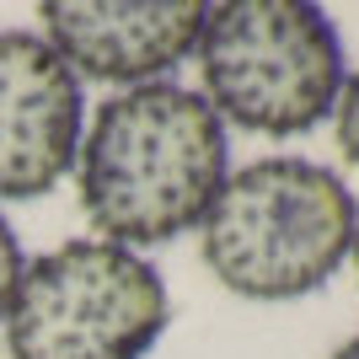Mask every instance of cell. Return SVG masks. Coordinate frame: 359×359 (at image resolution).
<instances>
[{"label":"cell","mask_w":359,"mask_h":359,"mask_svg":"<svg viewBox=\"0 0 359 359\" xmlns=\"http://www.w3.org/2000/svg\"><path fill=\"white\" fill-rule=\"evenodd\" d=\"M231 177V140L194 86L150 81L113 91L91 113L75 188L81 210L113 247H161L204 225Z\"/></svg>","instance_id":"obj_1"},{"label":"cell","mask_w":359,"mask_h":359,"mask_svg":"<svg viewBox=\"0 0 359 359\" xmlns=\"http://www.w3.org/2000/svg\"><path fill=\"white\" fill-rule=\"evenodd\" d=\"M359 198L332 166L263 156L231 172L198 225V252L231 295L300 300L354 252Z\"/></svg>","instance_id":"obj_2"},{"label":"cell","mask_w":359,"mask_h":359,"mask_svg":"<svg viewBox=\"0 0 359 359\" xmlns=\"http://www.w3.org/2000/svg\"><path fill=\"white\" fill-rule=\"evenodd\" d=\"M204 102L220 123L269 140L311 135L344 97L348 65L332 16L306 0H231L210 6L198 32Z\"/></svg>","instance_id":"obj_3"},{"label":"cell","mask_w":359,"mask_h":359,"mask_svg":"<svg viewBox=\"0 0 359 359\" xmlns=\"http://www.w3.org/2000/svg\"><path fill=\"white\" fill-rule=\"evenodd\" d=\"M172 322L156 263L102 236L32 257L6 311L11 359H145Z\"/></svg>","instance_id":"obj_4"},{"label":"cell","mask_w":359,"mask_h":359,"mask_svg":"<svg viewBox=\"0 0 359 359\" xmlns=\"http://www.w3.org/2000/svg\"><path fill=\"white\" fill-rule=\"evenodd\" d=\"M86 135L81 75L43 32H0V198H38L75 172Z\"/></svg>","instance_id":"obj_5"},{"label":"cell","mask_w":359,"mask_h":359,"mask_svg":"<svg viewBox=\"0 0 359 359\" xmlns=\"http://www.w3.org/2000/svg\"><path fill=\"white\" fill-rule=\"evenodd\" d=\"M38 16H43V38L75 75L113 81V86L129 91V86L161 81L182 60H194L210 6H198V0H156V6L48 0Z\"/></svg>","instance_id":"obj_6"},{"label":"cell","mask_w":359,"mask_h":359,"mask_svg":"<svg viewBox=\"0 0 359 359\" xmlns=\"http://www.w3.org/2000/svg\"><path fill=\"white\" fill-rule=\"evenodd\" d=\"M332 123H338V145H344V161L359 166V70H348L344 97L332 107Z\"/></svg>","instance_id":"obj_7"},{"label":"cell","mask_w":359,"mask_h":359,"mask_svg":"<svg viewBox=\"0 0 359 359\" xmlns=\"http://www.w3.org/2000/svg\"><path fill=\"white\" fill-rule=\"evenodd\" d=\"M22 269H27L22 241H16L11 220L0 215V322H6V311H11V295H16V285H22Z\"/></svg>","instance_id":"obj_8"},{"label":"cell","mask_w":359,"mask_h":359,"mask_svg":"<svg viewBox=\"0 0 359 359\" xmlns=\"http://www.w3.org/2000/svg\"><path fill=\"white\" fill-rule=\"evenodd\" d=\"M332 359H359V332L348 338V344H338V354H332Z\"/></svg>","instance_id":"obj_9"},{"label":"cell","mask_w":359,"mask_h":359,"mask_svg":"<svg viewBox=\"0 0 359 359\" xmlns=\"http://www.w3.org/2000/svg\"><path fill=\"white\" fill-rule=\"evenodd\" d=\"M348 257H354V269H359V231H354V252H348Z\"/></svg>","instance_id":"obj_10"}]
</instances>
